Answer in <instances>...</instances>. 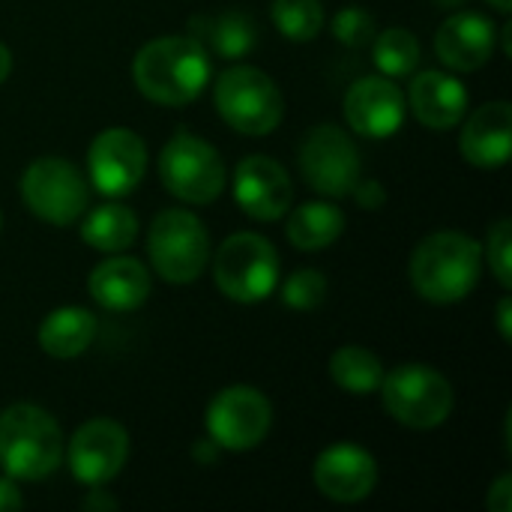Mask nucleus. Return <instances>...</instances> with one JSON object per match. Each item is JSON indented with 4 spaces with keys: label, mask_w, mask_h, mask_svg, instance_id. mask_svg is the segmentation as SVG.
I'll return each mask as SVG.
<instances>
[{
    "label": "nucleus",
    "mask_w": 512,
    "mask_h": 512,
    "mask_svg": "<svg viewBox=\"0 0 512 512\" xmlns=\"http://www.w3.org/2000/svg\"><path fill=\"white\" fill-rule=\"evenodd\" d=\"M210 51L195 36H159L147 42L132 60L138 90L168 108L189 105L210 81Z\"/></svg>",
    "instance_id": "f257e3e1"
},
{
    "label": "nucleus",
    "mask_w": 512,
    "mask_h": 512,
    "mask_svg": "<svg viewBox=\"0 0 512 512\" xmlns=\"http://www.w3.org/2000/svg\"><path fill=\"white\" fill-rule=\"evenodd\" d=\"M414 291L438 306L465 300L483 273V246L459 231L429 234L408 264Z\"/></svg>",
    "instance_id": "f03ea898"
},
{
    "label": "nucleus",
    "mask_w": 512,
    "mask_h": 512,
    "mask_svg": "<svg viewBox=\"0 0 512 512\" xmlns=\"http://www.w3.org/2000/svg\"><path fill=\"white\" fill-rule=\"evenodd\" d=\"M63 462V432L57 420L36 405H9L0 411V468L12 480L36 483Z\"/></svg>",
    "instance_id": "7ed1b4c3"
},
{
    "label": "nucleus",
    "mask_w": 512,
    "mask_h": 512,
    "mask_svg": "<svg viewBox=\"0 0 512 512\" xmlns=\"http://www.w3.org/2000/svg\"><path fill=\"white\" fill-rule=\"evenodd\" d=\"M213 102L219 117L240 135H270L285 114L282 90L258 66H231L216 78Z\"/></svg>",
    "instance_id": "20e7f679"
},
{
    "label": "nucleus",
    "mask_w": 512,
    "mask_h": 512,
    "mask_svg": "<svg viewBox=\"0 0 512 512\" xmlns=\"http://www.w3.org/2000/svg\"><path fill=\"white\" fill-rule=\"evenodd\" d=\"M381 399L396 423L420 432L447 423L456 402L450 381L426 363H405L396 366L390 375H384Z\"/></svg>",
    "instance_id": "39448f33"
},
{
    "label": "nucleus",
    "mask_w": 512,
    "mask_h": 512,
    "mask_svg": "<svg viewBox=\"0 0 512 512\" xmlns=\"http://www.w3.org/2000/svg\"><path fill=\"white\" fill-rule=\"evenodd\" d=\"M216 288L234 303H261L279 285V255L261 234H231L213 258Z\"/></svg>",
    "instance_id": "423d86ee"
},
{
    "label": "nucleus",
    "mask_w": 512,
    "mask_h": 512,
    "mask_svg": "<svg viewBox=\"0 0 512 512\" xmlns=\"http://www.w3.org/2000/svg\"><path fill=\"white\" fill-rule=\"evenodd\" d=\"M147 255L153 270L171 285L195 282L210 261V234L189 210H162L147 234Z\"/></svg>",
    "instance_id": "0eeeda50"
},
{
    "label": "nucleus",
    "mask_w": 512,
    "mask_h": 512,
    "mask_svg": "<svg viewBox=\"0 0 512 512\" xmlns=\"http://www.w3.org/2000/svg\"><path fill=\"white\" fill-rule=\"evenodd\" d=\"M159 177L174 198L186 204H213L225 189L228 171L210 141L177 129L159 153Z\"/></svg>",
    "instance_id": "6e6552de"
},
{
    "label": "nucleus",
    "mask_w": 512,
    "mask_h": 512,
    "mask_svg": "<svg viewBox=\"0 0 512 512\" xmlns=\"http://www.w3.org/2000/svg\"><path fill=\"white\" fill-rule=\"evenodd\" d=\"M21 198L33 216L63 228L81 219L90 201V189L72 162L60 156H42L27 165L21 177Z\"/></svg>",
    "instance_id": "1a4fd4ad"
},
{
    "label": "nucleus",
    "mask_w": 512,
    "mask_h": 512,
    "mask_svg": "<svg viewBox=\"0 0 512 512\" xmlns=\"http://www.w3.org/2000/svg\"><path fill=\"white\" fill-rule=\"evenodd\" d=\"M300 171L315 192L327 198H345L363 177V162L354 138L345 129L321 123L312 126L300 144Z\"/></svg>",
    "instance_id": "9d476101"
},
{
    "label": "nucleus",
    "mask_w": 512,
    "mask_h": 512,
    "mask_svg": "<svg viewBox=\"0 0 512 512\" xmlns=\"http://www.w3.org/2000/svg\"><path fill=\"white\" fill-rule=\"evenodd\" d=\"M273 426V408L267 396L249 384L216 393L207 408V435L219 450L246 453L255 450Z\"/></svg>",
    "instance_id": "9b49d317"
},
{
    "label": "nucleus",
    "mask_w": 512,
    "mask_h": 512,
    "mask_svg": "<svg viewBox=\"0 0 512 512\" xmlns=\"http://www.w3.org/2000/svg\"><path fill=\"white\" fill-rule=\"evenodd\" d=\"M147 147L144 141L123 126L105 129L93 138L87 150V174L96 192L105 198H123L144 180Z\"/></svg>",
    "instance_id": "f8f14e48"
},
{
    "label": "nucleus",
    "mask_w": 512,
    "mask_h": 512,
    "mask_svg": "<svg viewBox=\"0 0 512 512\" xmlns=\"http://www.w3.org/2000/svg\"><path fill=\"white\" fill-rule=\"evenodd\" d=\"M69 471L84 486L111 483L129 459V435L108 417L87 420L69 441Z\"/></svg>",
    "instance_id": "ddd939ff"
},
{
    "label": "nucleus",
    "mask_w": 512,
    "mask_h": 512,
    "mask_svg": "<svg viewBox=\"0 0 512 512\" xmlns=\"http://www.w3.org/2000/svg\"><path fill=\"white\" fill-rule=\"evenodd\" d=\"M345 120L357 135L390 138L405 123V93L393 78L369 75L348 87L345 93Z\"/></svg>",
    "instance_id": "4468645a"
},
{
    "label": "nucleus",
    "mask_w": 512,
    "mask_h": 512,
    "mask_svg": "<svg viewBox=\"0 0 512 512\" xmlns=\"http://www.w3.org/2000/svg\"><path fill=\"white\" fill-rule=\"evenodd\" d=\"M234 201L246 216L273 222L291 210L294 183L276 159L246 156L234 171Z\"/></svg>",
    "instance_id": "2eb2a0df"
},
{
    "label": "nucleus",
    "mask_w": 512,
    "mask_h": 512,
    "mask_svg": "<svg viewBox=\"0 0 512 512\" xmlns=\"http://www.w3.org/2000/svg\"><path fill=\"white\" fill-rule=\"evenodd\" d=\"M312 480L324 498L336 504H357L375 492L378 465L375 456L357 444H333L315 459Z\"/></svg>",
    "instance_id": "dca6fc26"
},
{
    "label": "nucleus",
    "mask_w": 512,
    "mask_h": 512,
    "mask_svg": "<svg viewBox=\"0 0 512 512\" xmlns=\"http://www.w3.org/2000/svg\"><path fill=\"white\" fill-rule=\"evenodd\" d=\"M498 27L480 12H456L435 33V54L456 72H477L495 54Z\"/></svg>",
    "instance_id": "f3484780"
},
{
    "label": "nucleus",
    "mask_w": 512,
    "mask_h": 512,
    "mask_svg": "<svg viewBox=\"0 0 512 512\" xmlns=\"http://www.w3.org/2000/svg\"><path fill=\"white\" fill-rule=\"evenodd\" d=\"M408 105L426 129L444 132V129H453L465 120L468 87L456 75L426 69V72L411 78Z\"/></svg>",
    "instance_id": "a211bd4d"
},
{
    "label": "nucleus",
    "mask_w": 512,
    "mask_h": 512,
    "mask_svg": "<svg viewBox=\"0 0 512 512\" xmlns=\"http://www.w3.org/2000/svg\"><path fill=\"white\" fill-rule=\"evenodd\" d=\"M462 156L477 168H498L512 153V105L507 99L477 108L459 135Z\"/></svg>",
    "instance_id": "6ab92c4d"
},
{
    "label": "nucleus",
    "mask_w": 512,
    "mask_h": 512,
    "mask_svg": "<svg viewBox=\"0 0 512 512\" xmlns=\"http://www.w3.org/2000/svg\"><path fill=\"white\" fill-rule=\"evenodd\" d=\"M90 297L108 312H132L150 297V273L138 258L114 255L93 267L90 273Z\"/></svg>",
    "instance_id": "aec40b11"
},
{
    "label": "nucleus",
    "mask_w": 512,
    "mask_h": 512,
    "mask_svg": "<svg viewBox=\"0 0 512 512\" xmlns=\"http://www.w3.org/2000/svg\"><path fill=\"white\" fill-rule=\"evenodd\" d=\"M96 330H99V321L93 312L81 306H63V309L48 312L45 321L39 324V345L54 360H72V357H81L93 345Z\"/></svg>",
    "instance_id": "412c9836"
},
{
    "label": "nucleus",
    "mask_w": 512,
    "mask_h": 512,
    "mask_svg": "<svg viewBox=\"0 0 512 512\" xmlns=\"http://www.w3.org/2000/svg\"><path fill=\"white\" fill-rule=\"evenodd\" d=\"M189 24H192L195 39L225 60L246 57L258 45V24L252 21V15L237 12V9H228L219 15H198Z\"/></svg>",
    "instance_id": "4be33fe9"
},
{
    "label": "nucleus",
    "mask_w": 512,
    "mask_h": 512,
    "mask_svg": "<svg viewBox=\"0 0 512 512\" xmlns=\"http://www.w3.org/2000/svg\"><path fill=\"white\" fill-rule=\"evenodd\" d=\"M285 231H288V240L300 252H318V249L333 246L342 237L345 213L330 201H309V204H300L288 216Z\"/></svg>",
    "instance_id": "5701e85b"
},
{
    "label": "nucleus",
    "mask_w": 512,
    "mask_h": 512,
    "mask_svg": "<svg viewBox=\"0 0 512 512\" xmlns=\"http://www.w3.org/2000/svg\"><path fill=\"white\" fill-rule=\"evenodd\" d=\"M138 237V216L117 201L99 204L81 222V240L96 252H123Z\"/></svg>",
    "instance_id": "b1692460"
},
{
    "label": "nucleus",
    "mask_w": 512,
    "mask_h": 512,
    "mask_svg": "<svg viewBox=\"0 0 512 512\" xmlns=\"http://www.w3.org/2000/svg\"><path fill=\"white\" fill-rule=\"evenodd\" d=\"M384 363L360 345H345L330 357V378L339 390L351 396H369L381 390L384 381Z\"/></svg>",
    "instance_id": "393cba45"
},
{
    "label": "nucleus",
    "mask_w": 512,
    "mask_h": 512,
    "mask_svg": "<svg viewBox=\"0 0 512 512\" xmlns=\"http://www.w3.org/2000/svg\"><path fill=\"white\" fill-rule=\"evenodd\" d=\"M372 54H375V66L387 78H405L420 63V42H417V36L411 30L390 27L384 33H375Z\"/></svg>",
    "instance_id": "a878e982"
},
{
    "label": "nucleus",
    "mask_w": 512,
    "mask_h": 512,
    "mask_svg": "<svg viewBox=\"0 0 512 512\" xmlns=\"http://www.w3.org/2000/svg\"><path fill=\"white\" fill-rule=\"evenodd\" d=\"M270 12L279 33L291 42H309L324 27V9L318 0H273Z\"/></svg>",
    "instance_id": "bb28decb"
},
{
    "label": "nucleus",
    "mask_w": 512,
    "mask_h": 512,
    "mask_svg": "<svg viewBox=\"0 0 512 512\" xmlns=\"http://www.w3.org/2000/svg\"><path fill=\"white\" fill-rule=\"evenodd\" d=\"M282 300L288 309H300V312H312L327 300V279L318 270H297L285 288H282Z\"/></svg>",
    "instance_id": "cd10ccee"
},
{
    "label": "nucleus",
    "mask_w": 512,
    "mask_h": 512,
    "mask_svg": "<svg viewBox=\"0 0 512 512\" xmlns=\"http://www.w3.org/2000/svg\"><path fill=\"white\" fill-rule=\"evenodd\" d=\"M375 15L366 12L363 6H345L333 18V36L348 45V48H363L375 39Z\"/></svg>",
    "instance_id": "c85d7f7f"
},
{
    "label": "nucleus",
    "mask_w": 512,
    "mask_h": 512,
    "mask_svg": "<svg viewBox=\"0 0 512 512\" xmlns=\"http://www.w3.org/2000/svg\"><path fill=\"white\" fill-rule=\"evenodd\" d=\"M486 258H489V267L495 273V279L510 288L512 285V222L510 219H501L492 225L489 231V240H486Z\"/></svg>",
    "instance_id": "c756f323"
},
{
    "label": "nucleus",
    "mask_w": 512,
    "mask_h": 512,
    "mask_svg": "<svg viewBox=\"0 0 512 512\" xmlns=\"http://www.w3.org/2000/svg\"><path fill=\"white\" fill-rule=\"evenodd\" d=\"M351 195L357 198V204L363 207V210H378V207H384V201H387V189L378 183V180H357V186L351 189Z\"/></svg>",
    "instance_id": "7c9ffc66"
},
{
    "label": "nucleus",
    "mask_w": 512,
    "mask_h": 512,
    "mask_svg": "<svg viewBox=\"0 0 512 512\" xmlns=\"http://www.w3.org/2000/svg\"><path fill=\"white\" fill-rule=\"evenodd\" d=\"M486 507H489V512H510L512 510V477L510 474H504L501 480H495V486L489 489Z\"/></svg>",
    "instance_id": "2f4dec72"
},
{
    "label": "nucleus",
    "mask_w": 512,
    "mask_h": 512,
    "mask_svg": "<svg viewBox=\"0 0 512 512\" xmlns=\"http://www.w3.org/2000/svg\"><path fill=\"white\" fill-rule=\"evenodd\" d=\"M24 507V498L12 477H0V512H15Z\"/></svg>",
    "instance_id": "473e14b6"
},
{
    "label": "nucleus",
    "mask_w": 512,
    "mask_h": 512,
    "mask_svg": "<svg viewBox=\"0 0 512 512\" xmlns=\"http://www.w3.org/2000/svg\"><path fill=\"white\" fill-rule=\"evenodd\" d=\"M81 507L90 512L93 510H117V501H114V498H111V495H108L102 486H90V495L81 501Z\"/></svg>",
    "instance_id": "72a5a7b5"
},
{
    "label": "nucleus",
    "mask_w": 512,
    "mask_h": 512,
    "mask_svg": "<svg viewBox=\"0 0 512 512\" xmlns=\"http://www.w3.org/2000/svg\"><path fill=\"white\" fill-rule=\"evenodd\" d=\"M498 330H501V339L510 342L512 339V303L510 297H504L498 303Z\"/></svg>",
    "instance_id": "f704fd0d"
},
{
    "label": "nucleus",
    "mask_w": 512,
    "mask_h": 512,
    "mask_svg": "<svg viewBox=\"0 0 512 512\" xmlns=\"http://www.w3.org/2000/svg\"><path fill=\"white\" fill-rule=\"evenodd\" d=\"M192 456H195L198 465H213L216 456H219V447L207 438V441H198V444L192 447Z\"/></svg>",
    "instance_id": "c9c22d12"
},
{
    "label": "nucleus",
    "mask_w": 512,
    "mask_h": 512,
    "mask_svg": "<svg viewBox=\"0 0 512 512\" xmlns=\"http://www.w3.org/2000/svg\"><path fill=\"white\" fill-rule=\"evenodd\" d=\"M9 72H12V54H9V48L0 42V84L9 78Z\"/></svg>",
    "instance_id": "e433bc0d"
},
{
    "label": "nucleus",
    "mask_w": 512,
    "mask_h": 512,
    "mask_svg": "<svg viewBox=\"0 0 512 512\" xmlns=\"http://www.w3.org/2000/svg\"><path fill=\"white\" fill-rule=\"evenodd\" d=\"M512 24H504V30H501V36H504V54H512Z\"/></svg>",
    "instance_id": "4c0bfd02"
},
{
    "label": "nucleus",
    "mask_w": 512,
    "mask_h": 512,
    "mask_svg": "<svg viewBox=\"0 0 512 512\" xmlns=\"http://www.w3.org/2000/svg\"><path fill=\"white\" fill-rule=\"evenodd\" d=\"M498 12H504V15H510V9H512V0H489Z\"/></svg>",
    "instance_id": "58836bf2"
},
{
    "label": "nucleus",
    "mask_w": 512,
    "mask_h": 512,
    "mask_svg": "<svg viewBox=\"0 0 512 512\" xmlns=\"http://www.w3.org/2000/svg\"><path fill=\"white\" fill-rule=\"evenodd\" d=\"M441 3H444V6H459L462 0H441Z\"/></svg>",
    "instance_id": "ea45409f"
},
{
    "label": "nucleus",
    "mask_w": 512,
    "mask_h": 512,
    "mask_svg": "<svg viewBox=\"0 0 512 512\" xmlns=\"http://www.w3.org/2000/svg\"><path fill=\"white\" fill-rule=\"evenodd\" d=\"M0 222H3V216H0Z\"/></svg>",
    "instance_id": "a19ab883"
}]
</instances>
